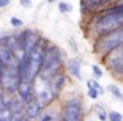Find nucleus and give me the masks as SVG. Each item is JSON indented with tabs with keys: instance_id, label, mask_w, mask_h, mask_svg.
Listing matches in <instances>:
<instances>
[{
	"instance_id": "4",
	"label": "nucleus",
	"mask_w": 123,
	"mask_h": 121,
	"mask_svg": "<svg viewBox=\"0 0 123 121\" xmlns=\"http://www.w3.org/2000/svg\"><path fill=\"white\" fill-rule=\"evenodd\" d=\"M99 60H101L103 66L111 72V75L114 79L123 82V52L120 47L112 50V52L106 53L104 57H101Z\"/></svg>"
},
{
	"instance_id": "23",
	"label": "nucleus",
	"mask_w": 123,
	"mask_h": 121,
	"mask_svg": "<svg viewBox=\"0 0 123 121\" xmlns=\"http://www.w3.org/2000/svg\"><path fill=\"white\" fill-rule=\"evenodd\" d=\"M19 5L22 8H30L32 6V0H19Z\"/></svg>"
},
{
	"instance_id": "9",
	"label": "nucleus",
	"mask_w": 123,
	"mask_h": 121,
	"mask_svg": "<svg viewBox=\"0 0 123 121\" xmlns=\"http://www.w3.org/2000/svg\"><path fill=\"white\" fill-rule=\"evenodd\" d=\"M82 58L79 55H74V57L66 58L65 63V71L68 74L69 79H74V80H82Z\"/></svg>"
},
{
	"instance_id": "1",
	"label": "nucleus",
	"mask_w": 123,
	"mask_h": 121,
	"mask_svg": "<svg viewBox=\"0 0 123 121\" xmlns=\"http://www.w3.org/2000/svg\"><path fill=\"white\" fill-rule=\"evenodd\" d=\"M66 58H68V57H66V53L63 52V49L47 39L46 46H44L43 66H41V71H40V74H38V77H36L35 82L47 83V82H49V79H51L57 71L65 69Z\"/></svg>"
},
{
	"instance_id": "19",
	"label": "nucleus",
	"mask_w": 123,
	"mask_h": 121,
	"mask_svg": "<svg viewBox=\"0 0 123 121\" xmlns=\"http://www.w3.org/2000/svg\"><path fill=\"white\" fill-rule=\"evenodd\" d=\"M10 25L14 30H21L22 27H24V21H22L21 17H18V16H11L10 17Z\"/></svg>"
},
{
	"instance_id": "12",
	"label": "nucleus",
	"mask_w": 123,
	"mask_h": 121,
	"mask_svg": "<svg viewBox=\"0 0 123 121\" xmlns=\"http://www.w3.org/2000/svg\"><path fill=\"white\" fill-rule=\"evenodd\" d=\"M43 109H44V107L41 105L38 101L33 99L32 102H29L25 105V109H24V116H25L27 120H30V121H36L38 118H40Z\"/></svg>"
},
{
	"instance_id": "22",
	"label": "nucleus",
	"mask_w": 123,
	"mask_h": 121,
	"mask_svg": "<svg viewBox=\"0 0 123 121\" xmlns=\"http://www.w3.org/2000/svg\"><path fill=\"white\" fill-rule=\"evenodd\" d=\"M68 46H69V49H71L74 53H77V50H79V46H77V41H76L74 38H68Z\"/></svg>"
},
{
	"instance_id": "10",
	"label": "nucleus",
	"mask_w": 123,
	"mask_h": 121,
	"mask_svg": "<svg viewBox=\"0 0 123 121\" xmlns=\"http://www.w3.org/2000/svg\"><path fill=\"white\" fill-rule=\"evenodd\" d=\"M3 102L6 110L10 112L13 116H19V115H24V109H25V104L22 102L16 94H5L3 96Z\"/></svg>"
},
{
	"instance_id": "25",
	"label": "nucleus",
	"mask_w": 123,
	"mask_h": 121,
	"mask_svg": "<svg viewBox=\"0 0 123 121\" xmlns=\"http://www.w3.org/2000/svg\"><path fill=\"white\" fill-rule=\"evenodd\" d=\"M11 121H30V120H27V118L24 116V115H19V116H14Z\"/></svg>"
},
{
	"instance_id": "26",
	"label": "nucleus",
	"mask_w": 123,
	"mask_h": 121,
	"mask_svg": "<svg viewBox=\"0 0 123 121\" xmlns=\"http://www.w3.org/2000/svg\"><path fill=\"white\" fill-rule=\"evenodd\" d=\"M3 71H5V66L2 64V61H0V77H2V74H3Z\"/></svg>"
},
{
	"instance_id": "29",
	"label": "nucleus",
	"mask_w": 123,
	"mask_h": 121,
	"mask_svg": "<svg viewBox=\"0 0 123 121\" xmlns=\"http://www.w3.org/2000/svg\"><path fill=\"white\" fill-rule=\"evenodd\" d=\"M0 16H2V10H0Z\"/></svg>"
},
{
	"instance_id": "14",
	"label": "nucleus",
	"mask_w": 123,
	"mask_h": 121,
	"mask_svg": "<svg viewBox=\"0 0 123 121\" xmlns=\"http://www.w3.org/2000/svg\"><path fill=\"white\" fill-rule=\"evenodd\" d=\"M85 85H87V90H96L101 96L106 93V88H103V85L99 83V80H96V79H88L87 82H85Z\"/></svg>"
},
{
	"instance_id": "18",
	"label": "nucleus",
	"mask_w": 123,
	"mask_h": 121,
	"mask_svg": "<svg viewBox=\"0 0 123 121\" xmlns=\"http://www.w3.org/2000/svg\"><path fill=\"white\" fill-rule=\"evenodd\" d=\"M104 75V71L99 64H92V79H96V80H101V77Z\"/></svg>"
},
{
	"instance_id": "2",
	"label": "nucleus",
	"mask_w": 123,
	"mask_h": 121,
	"mask_svg": "<svg viewBox=\"0 0 123 121\" xmlns=\"http://www.w3.org/2000/svg\"><path fill=\"white\" fill-rule=\"evenodd\" d=\"M122 46H123V27H120V29H115L109 33L93 38V49L92 50L96 57L101 58L106 53L112 52Z\"/></svg>"
},
{
	"instance_id": "21",
	"label": "nucleus",
	"mask_w": 123,
	"mask_h": 121,
	"mask_svg": "<svg viewBox=\"0 0 123 121\" xmlns=\"http://www.w3.org/2000/svg\"><path fill=\"white\" fill-rule=\"evenodd\" d=\"M99 96H101V94H99L96 90H87V98H88V99L98 101V99H99Z\"/></svg>"
},
{
	"instance_id": "17",
	"label": "nucleus",
	"mask_w": 123,
	"mask_h": 121,
	"mask_svg": "<svg viewBox=\"0 0 123 121\" xmlns=\"http://www.w3.org/2000/svg\"><path fill=\"white\" fill-rule=\"evenodd\" d=\"M57 10L60 11L62 14H68V13L73 11V5L69 3V2H63V0H62V2L57 3Z\"/></svg>"
},
{
	"instance_id": "13",
	"label": "nucleus",
	"mask_w": 123,
	"mask_h": 121,
	"mask_svg": "<svg viewBox=\"0 0 123 121\" xmlns=\"http://www.w3.org/2000/svg\"><path fill=\"white\" fill-rule=\"evenodd\" d=\"M58 118H60V107L57 109V105L54 104V105H49L46 109H43L40 118L36 121H57Z\"/></svg>"
},
{
	"instance_id": "11",
	"label": "nucleus",
	"mask_w": 123,
	"mask_h": 121,
	"mask_svg": "<svg viewBox=\"0 0 123 121\" xmlns=\"http://www.w3.org/2000/svg\"><path fill=\"white\" fill-rule=\"evenodd\" d=\"M0 61L6 69H16L18 60L14 57V49H11L8 44L0 41Z\"/></svg>"
},
{
	"instance_id": "15",
	"label": "nucleus",
	"mask_w": 123,
	"mask_h": 121,
	"mask_svg": "<svg viewBox=\"0 0 123 121\" xmlns=\"http://www.w3.org/2000/svg\"><path fill=\"white\" fill-rule=\"evenodd\" d=\"M106 91L107 93H111L112 94V98L115 101H120V102H123V91L120 90V86H117V85H107V88H106Z\"/></svg>"
},
{
	"instance_id": "8",
	"label": "nucleus",
	"mask_w": 123,
	"mask_h": 121,
	"mask_svg": "<svg viewBox=\"0 0 123 121\" xmlns=\"http://www.w3.org/2000/svg\"><path fill=\"white\" fill-rule=\"evenodd\" d=\"M16 96L22 101V102L29 104L32 102L33 99H36V94H35V82H29V80H21L16 88Z\"/></svg>"
},
{
	"instance_id": "3",
	"label": "nucleus",
	"mask_w": 123,
	"mask_h": 121,
	"mask_svg": "<svg viewBox=\"0 0 123 121\" xmlns=\"http://www.w3.org/2000/svg\"><path fill=\"white\" fill-rule=\"evenodd\" d=\"M60 118L65 121H85L84 99L79 94L60 101Z\"/></svg>"
},
{
	"instance_id": "24",
	"label": "nucleus",
	"mask_w": 123,
	"mask_h": 121,
	"mask_svg": "<svg viewBox=\"0 0 123 121\" xmlns=\"http://www.w3.org/2000/svg\"><path fill=\"white\" fill-rule=\"evenodd\" d=\"M11 0H0V10H5L6 6H10Z\"/></svg>"
},
{
	"instance_id": "27",
	"label": "nucleus",
	"mask_w": 123,
	"mask_h": 121,
	"mask_svg": "<svg viewBox=\"0 0 123 121\" xmlns=\"http://www.w3.org/2000/svg\"><path fill=\"white\" fill-rule=\"evenodd\" d=\"M5 96V93H3V90H2V86H0V98H3Z\"/></svg>"
},
{
	"instance_id": "5",
	"label": "nucleus",
	"mask_w": 123,
	"mask_h": 121,
	"mask_svg": "<svg viewBox=\"0 0 123 121\" xmlns=\"http://www.w3.org/2000/svg\"><path fill=\"white\" fill-rule=\"evenodd\" d=\"M35 83H38V82H35ZM35 94H36V101H38L44 109L49 107V105H54V104L58 102V99H60L57 94H54V93L49 90V86H47L46 83H40V86L35 85Z\"/></svg>"
},
{
	"instance_id": "28",
	"label": "nucleus",
	"mask_w": 123,
	"mask_h": 121,
	"mask_svg": "<svg viewBox=\"0 0 123 121\" xmlns=\"http://www.w3.org/2000/svg\"><path fill=\"white\" fill-rule=\"evenodd\" d=\"M47 3H55V2H57V0H46Z\"/></svg>"
},
{
	"instance_id": "16",
	"label": "nucleus",
	"mask_w": 123,
	"mask_h": 121,
	"mask_svg": "<svg viewBox=\"0 0 123 121\" xmlns=\"http://www.w3.org/2000/svg\"><path fill=\"white\" fill-rule=\"evenodd\" d=\"M95 112H96V116L99 121H107V110L104 109V105L101 104H95Z\"/></svg>"
},
{
	"instance_id": "20",
	"label": "nucleus",
	"mask_w": 123,
	"mask_h": 121,
	"mask_svg": "<svg viewBox=\"0 0 123 121\" xmlns=\"http://www.w3.org/2000/svg\"><path fill=\"white\" fill-rule=\"evenodd\" d=\"M107 121H123V115L117 110L107 112Z\"/></svg>"
},
{
	"instance_id": "6",
	"label": "nucleus",
	"mask_w": 123,
	"mask_h": 121,
	"mask_svg": "<svg viewBox=\"0 0 123 121\" xmlns=\"http://www.w3.org/2000/svg\"><path fill=\"white\" fill-rule=\"evenodd\" d=\"M68 74H66L65 69H62V71H57L54 75H52L51 79H49V82L46 83L47 86H49V90H51L54 94H57L58 98L62 96V93L65 91L66 85H68Z\"/></svg>"
},
{
	"instance_id": "7",
	"label": "nucleus",
	"mask_w": 123,
	"mask_h": 121,
	"mask_svg": "<svg viewBox=\"0 0 123 121\" xmlns=\"http://www.w3.org/2000/svg\"><path fill=\"white\" fill-rule=\"evenodd\" d=\"M19 85V79L16 75V69H6L5 68L3 74L0 77V86L5 94H14L16 88Z\"/></svg>"
}]
</instances>
